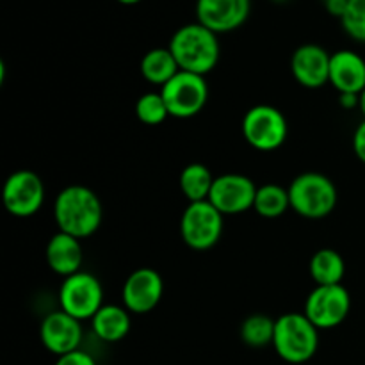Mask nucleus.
I'll use <instances>...</instances> for the list:
<instances>
[{"label": "nucleus", "instance_id": "nucleus-1", "mask_svg": "<svg viewBox=\"0 0 365 365\" xmlns=\"http://www.w3.org/2000/svg\"><path fill=\"white\" fill-rule=\"evenodd\" d=\"M53 220L59 232L77 239H88L100 228L103 207L98 195L82 184H71L53 202Z\"/></svg>", "mask_w": 365, "mask_h": 365}, {"label": "nucleus", "instance_id": "nucleus-2", "mask_svg": "<svg viewBox=\"0 0 365 365\" xmlns=\"http://www.w3.org/2000/svg\"><path fill=\"white\" fill-rule=\"evenodd\" d=\"M168 48L175 56L180 70L203 77L220 63L221 46L217 34L200 21L177 29L171 36Z\"/></svg>", "mask_w": 365, "mask_h": 365}, {"label": "nucleus", "instance_id": "nucleus-3", "mask_svg": "<svg viewBox=\"0 0 365 365\" xmlns=\"http://www.w3.org/2000/svg\"><path fill=\"white\" fill-rule=\"evenodd\" d=\"M273 348L284 362L305 364L319 348V330L305 314L287 312L277 317Z\"/></svg>", "mask_w": 365, "mask_h": 365}, {"label": "nucleus", "instance_id": "nucleus-4", "mask_svg": "<svg viewBox=\"0 0 365 365\" xmlns=\"http://www.w3.org/2000/svg\"><path fill=\"white\" fill-rule=\"evenodd\" d=\"M291 209L307 220H323L337 207V187L327 175L307 171L289 184Z\"/></svg>", "mask_w": 365, "mask_h": 365}, {"label": "nucleus", "instance_id": "nucleus-5", "mask_svg": "<svg viewBox=\"0 0 365 365\" xmlns=\"http://www.w3.org/2000/svg\"><path fill=\"white\" fill-rule=\"evenodd\" d=\"M241 128L246 143L259 152H274L287 141L289 135L285 114L267 103L252 107L242 118Z\"/></svg>", "mask_w": 365, "mask_h": 365}, {"label": "nucleus", "instance_id": "nucleus-6", "mask_svg": "<svg viewBox=\"0 0 365 365\" xmlns=\"http://www.w3.org/2000/svg\"><path fill=\"white\" fill-rule=\"evenodd\" d=\"M225 216L209 202L189 203L180 217L182 241L196 252H207L223 235Z\"/></svg>", "mask_w": 365, "mask_h": 365}, {"label": "nucleus", "instance_id": "nucleus-7", "mask_svg": "<svg viewBox=\"0 0 365 365\" xmlns=\"http://www.w3.org/2000/svg\"><path fill=\"white\" fill-rule=\"evenodd\" d=\"M170 116L187 120L200 114L209 100V86L203 75L180 70L160 88Z\"/></svg>", "mask_w": 365, "mask_h": 365}, {"label": "nucleus", "instance_id": "nucleus-8", "mask_svg": "<svg viewBox=\"0 0 365 365\" xmlns=\"http://www.w3.org/2000/svg\"><path fill=\"white\" fill-rule=\"evenodd\" d=\"M103 305V287L95 274L78 271L61 284L59 307L75 319L91 321Z\"/></svg>", "mask_w": 365, "mask_h": 365}, {"label": "nucleus", "instance_id": "nucleus-9", "mask_svg": "<svg viewBox=\"0 0 365 365\" xmlns=\"http://www.w3.org/2000/svg\"><path fill=\"white\" fill-rule=\"evenodd\" d=\"M351 310V296L342 284L316 285L305 302V314L317 330L341 327Z\"/></svg>", "mask_w": 365, "mask_h": 365}, {"label": "nucleus", "instance_id": "nucleus-10", "mask_svg": "<svg viewBox=\"0 0 365 365\" xmlns=\"http://www.w3.org/2000/svg\"><path fill=\"white\" fill-rule=\"evenodd\" d=\"M45 184L31 170L13 171L2 185L4 209L14 217H31L45 202Z\"/></svg>", "mask_w": 365, "mask_h": 365}, {"label": "nucleus", "instance_id": "nucleus-11", "mask_svg": "<svg viewBox=\"0 0 365 365\" xmlns=\"http://www.w3.org/2000/svg\"><path fill=\"white\" fill-rule=\"evenodd\" d=\"M257 185L250 177L241 173H225L216 177L209 202L223 216H237L253 209Z\"/></svg>", "mask_w": 365, "mask_h": 365}, {"label": "nucleus", "instance_id": "nucleus-12", "mask_svg": "<svg viewBox=\"0 0 365 365\" xmlns=\"http://www.w3.org/2000/svg\"><path fill=\"white\" fill-rule=\"evenodd\" d=\"M164 294L163 277L152 267L132 271L121 287V302L130 314H148L160 303Z\"/></svg>", "mask_w": 365, "mask_h": 365}, {"label": "nucleus", "instance_id": "nucleus-13", "mask_svg": "<svg viewBox=\"0 0 365 365\" xmlns=\"http://www.w3.org/2000/svg\"><path fill=\"white\" fill-rule=\"evenodd\" d=\"M252 0H196V21L216 34L232 32L248 20Z\"/></svg>", "mask_w": 365, "mask_h": 365}, {"label": "nucleus", "instance_id": "nucleus-14", "mask_svg": "<svg viewBox=\"0 0 365 365\" xmlns=\"http://www.w3.org/2000/svg\"><path fill=\"white\" fill-rule=\"evenodd\" d=\"M331 53L316 43L298 46L291 57V71L294 81L307 89H319L330 84Z\"/></svg>", "mask_w": 365, "mask_h": 365}, {"label": "nucleus", "instance_id": "nucleus-15", "mask_svg": "<svg viewBox=\"0 0 365 365\" xmlns=\"http://www.w3.org/2000/svg\"><path fill=\"white\" fill-rule=\"evenodd\" d=\"M39 339L50 353L57 356L77 351L82 342L81 321L64 310H56L45 316L39 327Z\"/></svg>", "mask_w": 365, "mask_h": 365}, {"label": "nucleus", "instance_id": "nucleus-16", "mask_svg": "<svg viewBox=\"0 0 365 365\" xmlns=\"http://www.w3.org/2000/svg\"><path fill=\"white\" fill-rule=\"evenodd\" d=\"M330 84L339 95H360L365 89V59L355 50H337L331 53Z\"/></svg>", "mask_w": 365, "mask_h": 365}, {"label": "nucleus", "instance_id": "nucleus-17", "mask_svg": "<svg viewBox=\"0 0 365 365\" xmlns=\"http://www.w3.org/2000/svg\"><path fill=\"white\" fill-rule=\"evenodd\" d=\"M46 264L50 269L59 277L68 278L71 274L82 271L84 262V248H82L81 239L73 237L64 232H57L50 237L46 245Z\"/></svg>", "mask_w": 365, "mask_h": 365}, {"label": "nucleus", "instance_id": "nucleus-18", "mask_svg": "<svg viewBox=\"0 0 365 365\" xmlns=\"http://www.w3.org/2000/svg\"><path fill=\"white\" fill-rule=\"evenodd\" d=\"M130 312L120 305H103L91 319V328L96 337L109 344L123 341L130 331Z\"/></svg>", "mask_w": 365, "mask_h": 365}, {"label": "nucleus", "instance_id": "nucleus-19", "mask_svg": "<svg viewBox=\"0 0 365 365\" xmlns=\"http://www.w3.org/2000/svg\"><path fill=\"white\" fill-rule=\"evenodd\" d=\"M139 70H141L143 78L146 82L163 88L166 82H170L180 71V66H178L177 59L168 46L166 48L159 46V48L148 50L143 56Z\"/></svg>", "mask_w": 365, "mask_h": 365}, {"label": "nucleus", "instance_id": "nucleus-20", "mask_svg": "<svg viewBox=\"0 0 365 365\" xmlns=\"http://www.w3.org/2000/svg\"><path fill=\"white\" fill-rule=\"evenodd\" d=\"M309 271L316 285H339L346 274V262L339 252L323 248L310 259Z\"/></svg>", "mask_w": 365, "mask_h": 365}, {"label": "nucleus", "instance_id": "nucleus-21", "mask_svg": "<svg viewBox=\"0 0 365 365\" xmlns=\"http://www.w3.org/2000/svg\"><path fill=\"white\" fill-rule=\"evenodd\" d=\"M214 180H216V177L205 164L192 163L180 171L178 185H180L182 195L187 198L189 203L205 202L212 191Z\"/></svg>", "mask_w": 365, "mask_h": 365}, {"label": "nucleus", "instance_id": "nucleus-22", "mask_svg": "<svg viewBox=\"0 0 365 365\" xmlns=\"http://www.w3.org/2000/svg\"><path fill=\"white\" fill-rule=\"evenodd\" d=\"M291 209L289 189L280 184H264L257 189L253 210L266 220H277Z\"/></svg>", "mask_w": 365, "mask_h": 365}, {"label": "nucleus", "instance_id": "nucleus-23", "mask_svg": "<svg viewBox=\"0 0 365 365\" xmlns=\"http://www.w3.org/2000/svg\"><path fill=\"white\" fill-rule=\"evenodd\" d=\"M274 323L277 319H271L266 314H252L246 317L241 324V339L250 348H266L273 346L274 337Z\"/></svg>", "mask_w": 365, "mask_h": 365}, {"label": "nucleus", "instance_id": "nucleus-24", "mask_svg": "<svg viewBox=\"0 0 365 365\" xmlns=\"http://www.w3.org/2000/svg\"><path fill=\"white\" fill-rule=\"evenodd\" d=\"M134 113L141 123L152 125V127L164 123L166 118L170 116V110H168V106L160 91L143 93L138 102H135Z\"/></svg>", "mask_w": 365, "mask_h": 365}, {"label": "nucleus", "instance_id": "nucleus-25", "mask_svg": "<svg viewBox=\"0 0 365 365\" xmlns=\"http://www.w3.org/2000/svg\"><path fill=\"white\" fill-rule=\"evenodd\" d=\"M339 20L349 38L365 43V0H351Z\"/></svg>", "mask_w": 365, "mask_h": 365}, {"label": "nucleus", "instance_id": "nucleus-26", "mask_svg": "<svg viewBox=\"0 0 365 365\" xmlns=\"http://www.w3.org/2000/svg\"><path fill=\"white\" fill-rule=\"evenodd\" d=\"M56 365H96V362L89 353L77 349V351H71L68 355L57 356Z\"/></svg>", "mask_w": 365, "mask_h": 365}, {"label": "nucleus", "instance_id": "nucleus-27", "mask_svg": "<svg viewBox=\"0 0 365 365\" xmlns=\"http://www.w3.org/2000/svg\"><path fill=\"white\" fill-rule=\"evenodd\" d=\"M353 150H355V155L365 164V120L353 134Z\"/></svg>", "mask_w": 365, "mask_h": 365}, {"label": "nucleus", "instance_id": "nucleus-28", "mask_svg": "<svg viewBox=\"0 0 365 365\" xmlns=\"http://www.w3.org/2000/svg\"><path fill=\"white\" fill-rule=\"evenodd\" d=\"M349 2H351V0H323L324 9H327L331 16H337V18H341L342 14H344L346 7L349 6Z\"/></svg>", "mask_w": 365, "mask_h": 365}, {"label": "nucleus", "instance_id": "nucleus-29", "mask_svg": "<svg viewBox=\"0 0 365 365\" xmlns=\"http://www.w3.org/2000/svg\"><path fill=\"white\" fill-rule=\"evenodd\" d=\"M339 103H341L342 109L353 110V109H359L360 98H359V95H351V93H344V95H339Z\"/></svg>", "mask_w": 365, "mask_h": 365}, {"label": "nucleus", "instance_id": "nucleus-30", "mask_svg": "<svg viewBox=\"0 0 365 365\" xmlns=\"http://www.w3.org/2000/svg\"><path fill=\"white\" fill-rule=\"evenodd\" d=\"M359 98H360L359 109H360V113L364 114V120H365V89H364L362 93H360V95H359Z\"/></svg>", "mask_w": 365, "mask_h": 365}, {"label": "nucleus", "instance_id": "nucleus-31", "mask_svg": "<svg viewBox=\"0 0 365 365\" xmlns=\"http://www.w3.org/2000/svg\"><path fill=\"white\" fill-rule=\"evenodd\" d=\"M116 2L123 4V6H135V4H139L141 0H116Z\"/></svg>", "mask_w": 365, "mask_h": 365}, {"label": "nucleus", "instance_id": "nucleus-32", "mask_svg": "<svg viewBox=\"0 0 365 365\" xmlns=\"http://www.w3.org/2000/svg\"><path fill=\"white\" fill-rule=\"evenodd\" d=\"M274 2H287V0H274Z\"/></svg>", "mask_w": 365, "mask_h": 365}]
</instances>
